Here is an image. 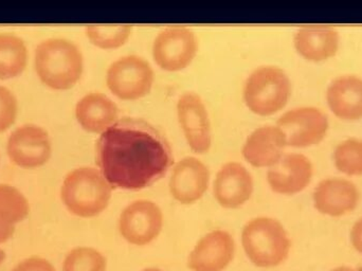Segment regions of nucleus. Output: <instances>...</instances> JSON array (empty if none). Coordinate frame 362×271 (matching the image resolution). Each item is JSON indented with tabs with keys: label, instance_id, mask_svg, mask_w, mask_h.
Wrapping results in <instances>:
<instances>
[{
	"label": "nucleus",
	"instance_id": "f257e3e1",
	"mask_svg": "<svg viewBox=\"0 0 362 271\" xmlns=\"http://www.w3.org/2000/svg\"><path fill=\"white\" fill-rule=\"evenodd\" d=\"M97 162L112 188L136 191L159 180L171 168L173 155L156 127L142 119L124 118L101 134Z\"/></svg>",
	"mask_w": 362,
	"mask_h": 271
},
{
	"label": "nucleus",
	"instance_id": "f03ea898",
	"mask_svg": "<svg viewBox=\"0 0 362 271\" xmlns=\"http://www.w3.org/2000/svg\"><path fill=\"white\" fill-rule=\"evenodd\" d=\"M243 250L255 267L272 270L288 260L291 241L280 221L259 217L245 224L240 234Z\"/></svg>",
	"mask_w": 362,
	"mask_h": 271
},
{
	"label": "nucleus",
	"instance_id": "7ed1b4c3",
	"mask_svg": "<svg viewBox=\"0 0 362 271\" xmlns=\"http://www.w3.org/2000/svg\"><path fill=\"white\" fill-rule=\"evenodd\" d=\"M35 70L47 86L59 91L71 88L82 76V52L65 38L42 40L36 47Z\"/></svg>",
	"mask_w": 362,
	"mask_h": 271
},
{
	"label": "nucleus",
	"instance_id": "20e7f679",
	"mask_svg": "<svg viewBox=\"0 0 362 271\" xmlns=\"http://www.w3.org/2000/svg\"><path fill=\"white\" fill-rule=\"evenodd\" d=\"M112 187L101 172L93 168H74L66 175L61 197L66 208L76 217H98L110 206Z\"/></svg>",
	"mask_w": 362,
	"mask_h": 271
},
{
	"label": "nucleus",
	"instance_id": "39448f33",
	"mask_svg": "<svg viewBox=\"0 0 362 271\" xmlns=\"http://www.w3.org/2000/svg\"><path fill=\"white\" fill-rule=\"evenodd\" d=\"M291 97V79L276 66L257 68L245 83V104L259 116L276 114L287 105Z\"/></svg>",
	"mask_w": 362,
	"mask_h": 271
},
{
	"label": "nucleus",
	"instance_id": "423d86ee",
	"mask_svg": "<svg viewBox=\"0 0 362 271\" xmlns=\"http://www.w3.org/2000/svg\"><path fill=\"white\" fill-rule=\"evenodd\" d=\"M155 74L152 66L144 57L127 55L108 67L106 84L119 99L136 101L152 91Z\"/></svg>",
	"mask_w": 362,
	"mask_h": 271
},
{
	"label": "nucleus",
	"instance_id": "0eeeda50",
	"mask_svg": "<svg viewBox=\"0 0 362 271\" xmlns=\"http://www.w3.org/2000/svg\"><path fill=\"white\" fill-rule=\"evenodd\" d=\"M165 217L156 202L138 200L127 204L118 219L119 233L133 246L152 244L163 231Z\"/></svg>",
	"mask_w": 362,
	"mask_h": 271
},
{
	"label": "nucleus",
	"instance_id": "6e6552de",
	"mask_svg": "<svg viewBox=\"0 0 362 271\" xmlns=\"http://www.w3.org/2000/svg\"><path fill=\"white\" fill-rule=\"evenodd\" d=\"M287 146L306 149L322 142L329 129L327 115L314 106L293 108L283 114L276 123Z\"/></svg>",
	"mask_w": 362,
	"mask_h": 271
},
{
	"label": "nucleus",
	"instance_id": "1a4fd4ad",
	"mask_svg": "<svg viewBox=\"0 0 362 271\" xmlns=\"http://www.w3.org/2000/svg\"><path fill=\"white\" fill-rule=\"evenodd\" d=\"M153 59L163 70L185 69L195 59L198 40L189 28L169 27L159 32L153 44Z\"/></svg>",
	"mask_w": 362,
	"mask_h": 271
},
{
	"label": "nucleus",
	"instance_id": "9d476101",
	"mask_svg": "<svg viewBox=\"0 0 362 271\" xmlns=\"http://www.w3.org/2000/svg\"><path fill=\"white\" fill-rule=\"evenodd\" d=\"M235 251V241L229 232L213 230L196 243L187 258V267L192 271H226Z\"/></svg>",
	"mask_w": 362,
	"mask_h": 271
},
{
	"label": "nucleus",
	"instance_id": "9b49d317",
	"mask_svg": "<svg viewBox=\"0 0 362 271\" xmlns=\"http://www.w3.org/2000/svg\"><path fill=\"white\" fill-rule=\"evenodd\" d=\"M177 117L183 135L192 151L208 153L212 145V132L208 110L199 96L185 93L178 99Z\"/></svg>",
	"mask_w": 362,
	"mask_h": 271
},
{
	"label": "nucleus",
	"instance_id": "f8f14e48",
	"mask_svg": "<svg viewBox=\"0 0 362 271\" xmlns=\"http://www.w3.org/2000/svg\"><path fill=\"white\" fill-rule=\"evenodd\" d=\"M6 151L17 166L36 168L46 163L50 157V139L47 132L37 125H21L8 137Z\"/></svg>",
	"mask_w": 362,
	"mask_h": 271
},
{
	"label": "nucleus",
	"instance_id": "ddd939ff",
	"mask_svg": "<svg viewBox=\"0 0 362 271\" xmlns=\"http://www.w3.org/2000/svg\"><path fill=\"white\" fill-rule=\"evenodd\" d=\"M361 202V192L352 181L344 178H325L315 188L313 202L320 214L342 217L356 210Z\"/></svg>",
	"mask_w": 362,
	"mask_h": 271
},
{
	"label": "nucleus",
	"instance_id": "4468645a",
	"mask_svg": "<svg viewBox=\"0 0 362 271\" xmlns=\"http://www.w3.org/2000/svg\"><path fill=\"white\" fill-rule=\"evenodd\" d=\"M255 191L252 175L240 162L223 164L215 177L213 195L219 206L225 209L242 208Z\"/></svg>",
	"mask_w": 362,
	"mask_h": 271
},
{
	"label": "nucleus",
	"instance_id": "2eb2a0df",
	"mask_svg": "<svg viewBox=\"0 0 362 271\" xmlns=\"http://www.w3.org/2000/svg\"><path fill=\"white\" fill-rule=\"evenodd\" d=\"M313 176L312 160L303 154L291 153L283 156L278 163L269 168L267 181L274 193L293 196L303 192Z\"/></svg>",
	"mask_w": 362,
	"mask_h": 271
},
{
	"label": "nucleus",
	"instance_id": "dca6fc26",
	"mask_svg": "<svg viewBox=\"0 0 362 271\" xmlns=\"http://www.w3.org/2000/svg\"><path fill=\"white\" fill-rule=\"evenodd\" d=\"M210 183L208 166L195 157L180 160L172 171L170 193L181 204H193L202 200Z\"/></svg>",
	"mask_w": 362,
	"mask_h": 271
},
{
	"label": "nucleus",
	"instance_id": "f3484780",
	"mask_svg": "<svg viewBox=\"0 0 362 271\" xmlns=\"http://www.w3.org/2000/svg\"><path fill=\"white\" fill-rule=\"evenodd\" d=\"M293 46L306 61L322 63L333 59L339 51V32L331 25H305L296 32Z\"/></svg>",
	"mask_w": 362,
	"mask_h": 271
},
{
	"label": "nucleus",
	"instance_id": "a211bd4d",
	"mask_svg": "<svg viewBox=\"0 0 362 271\" xmlns=\"http://www.w3.org/2000/svg\"><path fill=\"white\" fill-rule=\"evenodd\" d=\"M286 141L274 125L259 127L250 134L243 146V156L255 168H272L284 156Z\"/></svg>",
	"mask_w": 362,
	"mask_h": 271
},
{
	"label": "nucleus",
	"instance_id": "6ab92c4d",
	"mask_svg": "<svg viewBox=\"0 0 362 271\" xmlns=\"http://www.w3.org/2000/svg\"><path fill=\"white\" fill-rule=\"evenodd\" d=\"M327 102L331 112L340 120H361L362 79L352 74L336 78L327 87Z\"/></svg>",
	"mask_w": 362,
	"mask_h": 271
},
{
	"label": "nucleus",
	"instance_id": "aec40b11",
	"mask_svg": "<svg viewBox=\"0 0 362 271\" xmlns=\"http://www.w3.org/2000/svg\"><path fill=\"white\" fill-rule=\"evenodd\" d=\"M76 117L85 131L103 134L119 120V108L107 96L89 93L76 104Z\"/></svg>",
	"mask_w": 362,
	"mask_h": 271
},
{
	"label": "nucleus",
	"instance_id": "412c9836",
	"mask_svg": "<svg viewBox=\"0 0 362 271\" xmlns=\"http://www.w3.org/2000/svg\"><path fill=\"white\" fill-rule=\"evenodd\" d=\"M28 51L18 36L0 33V79L14 78L25 69Z\"/></svg>",
	"mask_w": 362,
	"mask_h": 271
},
{
	"label": "nucleus",
	"instance_id": "4be33fe9",
	"mask_svg": "<svg viewBox=\"0 0 362 271\" xmlns=\"http://www.w3.org/2000/svg\"><path fill=\"white\" fill-rule=\"evenodd\" d=\"M334 164L342 174L362 176V139L350 138L336 146Z\"/></svg>",
	"mask_w": 362,
	"mask_h": 271
},
{
	"label": "nucleus",
	"instance_id": "5701e85b",
	"mask_svg": "<svg viewBox=\"0 0 362 271\" xmlns=\"http://www.w3.org/2000/svg\"><path fill=\"white\" fill-rule=\"evenodd\" d=\"M132 27L127 25H93L86 27V35L91 44L104 50L120 48L132 35Z\"/></svg>",
	"mask_w": 362,
	"mask_h": 271
},
{
	"label": "nucleus",
	"instance_id": "b1692460",
	"mask_svg": "<svg viewBox=\"0 0 362 271\" xmlns=\"http://www.w3.org/2000/svg\"><path fill=\"white\" fill-rule=\"evenodd\" d=\"M29 211L25 196L8 185L0 183V223L12 225L25 219Z\"/></svg>",
	"mask_w": 362,
	"mask_h": 271
},
{
	"label": "nucleus",
	"instance_id": "393cba45",
	"mask_svg": "<svg viewBox=\"0 0 362 271\" xmlns=\"http://www.w3.org/2000/svg\"><path fill=\"white\" fill-rule=\"evenodd\" d=\"M63 271H107V260L93 247H78L68 253Z\"/></svg>",
	"mask_w": 362,
	"mask_h": 271
},
{
	"label": "nucleus",
	"instance_id": "a878e982",
	"mask_svg": "<svg viewBox=\"0 0 362 271\" xmlns=\"http://www.w3.org/2000/svg\"><path fill=\"white\" fill-rule=\"evenodd\" d=\"M17 102L6 87L0 86V132L6 131L16 118Z\"/></svg>",
	"mask_w": 362,
	"mask_h": 271
},
{
	"label": "nucleus",
	"instance_id": "bb28decb",
	"mask_svg": "<svg viewBox=\"0 0 362 271\" xmlns=\"http://www.w3.org/2000/svg\"><path fill=\"white\" fill-rule=\"evenodd\" d=\"M350 242L352 248L362 257V217L357 219L351 228Z\"/></svg>",
	"mask_w": 362,
	"mask_h": 271
},
{
	"label": "nucleus",
	"instance_id": "cd10ccee",
	"mask_svg": "<svg viewBox=\"0 0 362 271\" xmlns=\"http://www.w3.org/2000/svg\"><path fill=\"white\" fill-rule=\"evenodd\" d=\"M13 233V226L0 223V242H4L6 238H10Z\"/></svg>",
	"mask_w": 362,
	"mask_h": 271
},
{
	"label": "nucleus",
	"instance_id": "c85d7f7f",
	"mask_svg": "<svg viewBox=\"0 0 362 271\" xmlns=\"http://www.w3.org/2000/svg\"><path fill=\"white\" fill-rule=\"evenodd\" d=\"M331 271H358L355 268L350 267V266H339V267L334 268Z\"/></svg>",
	"mask_w": 362,
	"mask_h": 271
},
{
	"label": "nucleus",
	"instance_id": "c756f323",
	"mask_svg": "<svg viewBox=\"0 0 362 271\" xmlns=\"http://www.w3.org/2000/svg\"><path fill=\"white\" fill-rule=\"evenodd\" d=\"M141 271H165V270H159V268H156V267H148V268H144V270H142Z\"/></svg>",
	"mask_w": 362,
	"mask_h": 271
}]
</instances>
